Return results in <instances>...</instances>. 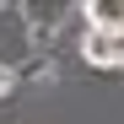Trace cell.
<instances>
[{
	"instance_id": "cell-3",
	"label": "cell",
	"mask_w": 124,
	"mask_h": 124,
	"mask_svg": "<svg viewBox=\"0 0 124 124\" xmlns=\"http://www.w3.org/2000/svg\"><path fill=\"white\" fill-rule=\"evenodd\" d=\"M11 86H16V70H11V65H0V97H11Z\"/></svg>"
},
{
	"instance_id": "cell-1",
	"label": "cell",
	"mask_w": 124,
	"mask_h": 124,
	"mask_svg": "<svg viewBox=\"0 0 124 124\" xmlns=\"http://www.w3.org/2000/svg\"><path fill=\"white\" fill-rule=\"evenodd\" d=\"M81 59H86L92 70H124V32L86 27V32H81Z\"/></svg>"
},
{
	"instance_id": "cell-2",
	"label": "cell",
	"mask_w": 124,
	"mask_h": 124,
	"mask_svg": "<svg viewBox=\"0 0 124 124\" xmlns=\"http://www.w3.org/2000/svg\"><path fill=\"white\" fill-rule=\"evenodd\" d=\"M81 16H86V27H97V32H124V0H86Z\"/></svg>"
}]
</instances>
